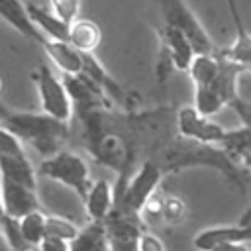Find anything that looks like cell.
I'll return each instance as SVG.
<instances>
[{"mask_svg": "<svg viewBox=\"0 0 251 251\" xmlns=\"http://www.w3.org/2000/svg\"><path fill=\"white\" fill-rule=\"evenodd\" d=\"M157 35H159L161 47H163V63L171 65L176 71L186 73L196 55L190 39L182 31H178L171 25H161V24H157Z\"/></svg>", "mask_w": 251, "mask_h": 251, "instance_id": "11", "label": "cell"}, {"mask_svg": "<svg viewBox=\"0 0 251 251\" xmlns=\"http://www.w3.org/2000/svg\"><path fill=\"white\" fill-rule=\"evenodd\" d=\"M51 12L67 24H73L80 14V0H49Z\"/></svg>", "mask_w": 251, "mask_h": 251, "instance_id": "25", "label": "cell"}, {"mask_svg": "<svg viewBox=\"0 0 251 251\" xmlns=\"http://www.w3.org/2000/svg\"><path fill=\"white\" fill-rule=\"evenodd\" d=\"M0 20H4L10 27H14L18 33L31 39L33 43L41 45L45 41V37L37 31L33 22L29 20L25 4L22 0H0Z\"/></svg>", "mask_w": 251, "mask_h": 251, "instance_id": "14", "label": "cell"}, {"mask_svg": "<svg viewBox=\"0 0 251 251\" xmlns=\"http://www.w3.org/2000/svg\"><path fill=\"white\" fill-rule=\"evenodd\" d=\"M186 216V204L178 196H163L161 202V218L167 224H180Z\"/></svg>", "mask_w": 251, "mask_h": 251, "instance_id": "24", "label": "cell"}, {"mask_svg": "<svg viewBox=\"0 0 251 251\" xmlns=\"http://www.w3.org/2000/svg\"><path fill=\"white\" fill-rule=\"evenodd\" d=\"M18 222H20V229H22L24 239H25L31 247H37V245L45 239L47 214H45L41 208L29 212V214H25V216H22Z\"/></svg>", "mask_w": 251, "mask_h": 251, "instance_id": "21", "label": "cell"}, {"mask_svg": "<svg viewBox=\"0 0 251 251\" xmlns=\"http://www.w3.org/2000/svg\"><path fill=\"white\" fill-rule=\"evenodd\" d=\"M69 43L80 53H94L102 43V29L92 20L76 18L69 27Z\"/></svg>", "mask_w": 251, "mask_h": 251, "instance_id": "17", "label": "cell"}, {"mask_svg": "<svg viewBox=\"0 0 251 251\" xmlns=\"http://www.w3.org/2000/svg\"><path fill=\"white\" fill-rule=\"evenodd\" d=\"M229 241H239L247 243L251 241V222H241L231 224V226H214L198 231L192 239V245L198 251H210L212 247L220 243H229Z\"/></svg>", "mask_w": 251, "mask_h": 251, "instance_id": "12", "label": "cell"}, {"mask_svg": "<svg viewBox=\"0 0 251 251\" xmlns=\"http://www.w3.org/2000/svg\"><path fill=\"white\" fill-rule=\"evenodd\" d=\"M210 251H249V247H247V243L229 241V243H220V245L212 247Z\"/></svg>", "mask_w": 251, "mask_h": 251, "instance_id": "29", "label": "cell"}, {"mask_svg": "<svg viewBox=\"0 0 251 251\" xmlns=\"http://www.w3.org/2000/svg\"><path fill=\"white\" fill-rule=\"evenodd\" d=\"M0 216H2V200H0Z\"/></svg>", "mask_w": 251, "mask_h": 251, "instance_id": "32", "label": "cell"}, {"mask_svg": "<svg viewBox=\"0 0 251 251\" xmlns=\"http://www.w3.org/2000/svg\"><path fill=\"white\" fill-rule=\"evenodd\" d=\"M163 175H165V171L157 159L143 161V165L127 178L122 192L116 196L118 206H114V208H120L124 212L139 216L143 206L147 204V200L157 192V186L161 184Z\"/></svg>", "mask_w": 251, "mask_h": 251, "instance_id": "6", "label": "cell"}, {"mask_svg": "<svg viewBox=\"0 0 251 251\" xmlns=\"http://www.w3.org/2000/svg\"><path fill=\"white\" fill-rule=\"evenodd\" d=\"M82 202L90 222H104L116 206V190L106 178L92 180Z\"/></svg>", "mask_w": 251, "mask_h": 251, "instance_id": "13", "label": "cell"}, {"mask_svg": "<svg viewBox=\"0 0 251 251\" xmlns=\"http://www.w3.org/2000/svg\"><path fill=\"white\" fill-rule=\"evenodd\" d=\"M0 231H2L4 241H6L10 251H27V249H31V245L24 239L22 229H20V222L16 218H10V216L2 214L0 216Z\"/></svg>", "mask_w": 251, "mask_h": 251, "instance_id": "22", "label": "cell"}, {"mask_svg": "<svg viewBox=\"0 0 251 251\" xmlns=\"http://www.w3.org/2000/svg\"><path fill=\"white\" fill-rule=\"evenodd\" d=\"M0 200H2V214L16 220L41 208V202L37 198V188L2 176H0Z\"/></svg>", "mask_w": 251, "mask_h": 251, "instance_id": "10", "label": "cell"}, {"mask_svg": "<svg viewBox=\"0 0 251 251\" xmlns=\"http://www.w3.org/2000/svg\"><path fill=\"white\" fill-rule=\"evenodd\" d=\"M69 251H110L104 222H88L69 241Z\"/></svg>", "mask_w": 251, "mask_h": 251, "instance_id": "18", "label": "cell"}, {"mask_svg": "<svg viewBox=\"0 0 251 251\" xmlns=\"http://www.w3.org/2000/svg\"><path fill=\"white\" fill-rule=\"evenodd\" d=\"M229 108L237 114L241 126L247 127V129H251V102L245 100V98H241V96H237V98L229 104Z\"/></svg>", "mask_w": 251, "mask_h": 251, "instance_id": "27", "label": "cell"}, {"mask_svg": "<svg viewBox=\"0 0 251 251\" xmlns=\"http://www.w3.org/2000/svg\"><path fill=\"white\" fill-rule=\"evenodd\" d=\"M0 124L43 159L61 151L69 137V124L45 112H16L0 104Z\"/></svg>", "mask_w": 251, "mask_h": 251, "instance_id": "2", "label": "cell"}, {"mask_svg": "<svg viewBox=\"0 0 251 251\" xmlns=\"http://www.w3.org/2000/svg\"><path fill=\"white\" fill-rule=\"evenodd\" d=\"M25 10H27L29 20L33 22V25L37 27V31L45 39L69 41V27H71V24L63 22L51 10H47V8L39 6V4H25Z\"/></svg>", "mask_w": 251, "mask_h": 251, "instance_id": "15", "label": "cell"}, {"mask_svg": "<svg viewBox=\"0 0 251 251\" xmlns=\"http://www.w3.org/2000/svg\"><path fill=\"white\" fill-rule=\"evenodd\" d=\"M220 55V53H218ZM243 67L220 55V67L212 80L202 86H194V108L204 116H214L222 108L229 106L237 94V76L243 75Z\"/></svg>", "mask_w": 251, "mask_h": 251, "instance_id": "3", "label": "cell"}, {"mask_svg": "<svg viewBox=\"0 0 251 251\" xmlns=\"http://www.w3.org/2000/svg\"><path fill=\"white\" fill-rule=\"evenodd\" d=\"M226 4H227V10H229V14H231V18H233V24H241L243 20H241V16H239L237 2H235V0H226Z\"/></svg>", "mask_w": 251, "mask_h": 251, "instance_id": "30", "label": "cell"}, {"mask_svg": "<svg viewBox=\"0 0 251 251\" xmlns=\"http://www.w3.org/2000/svg\"><path fill=\"white\" fill-rule=\"evenodd\" d=\"M218 53L233 63H237L239 67H243V71H251V33L245 29L243 24H237L235 25V39L229 47H224L220 49L218 47Z\"/></svg>", "mask_w": 251, "mask_h": 251, "instance_id": "20", "label": "cell"}, {"mask_svg": "<svg viewBox=\"0 0 251 251\" xmlns=\"http://www.w3.org/2000/svg\"><path fill=\"white\" fill-rule=\"evenodd\" d=\"M39 175L71 188L73 192H76V196L82 200L92 184V175H90V167L84 161V157H80L78 153L71 151V149H61L51 157H45L39 163Z\"/></svg>", "mask_w": 251, "mask_h": 251, "instance_id": "4", "label": "cell"}, {"mask_svg": "<svg viewBox=\"0 0 251 251\" xmlns=\"http://www.w3.org/2000/svg\"><path fill=\"white\" fill-rule=\"evenodd\" d=\"M175 126L178 131V137L190 139V141H200V143H212L220 145L226 137V127L216 124L210 116L200 114L194 106H182L178 108L175 116Z\"/></svg>", "mask_w": 251, "mask_h": 251, "instance_id": "8", "label": "cell"}, {"mask_svg": "<svg viewBox=\"0 0 251 251\" xmlns=\"http://www.w3.org/2000/svg\"><path fill=\"white\" fill-rule=\"evenodd\" d=\"M45 49L47 57L63 75H80L82 73V53L75 49L69 41H55V39H45L41 43Z\"/></svg>", "mask_w": 251, "mask_h": 251, "instance_id": "16", "label": "cell"}, {"mask_svg": "<svg viewBox=\"0 0 251 251\" xmlns=\"http://www.w3.org/2000/svg\"><path fill=\"white\" fill-rule=\"evenodd\" d=\"M33 80L37 86V94H39V104H41V112H45L47 116L59 120V122H71L73 118V102L71 96L67 92L65 80H61L51 69L49 65H39L33 73Z\"/></svg>", "mask_w": 251, "mask_h": 251, "instance_id": "7", "label": "cell"}, {"mask_svg": "<svg viewBox=\"0 0 251 251\" xmlns=\"http://www.w3.org/2000/svg\"><path fill=\"white\" fill-rule=\"evenodd\" d=\"M0 92H2V78H0Z\"/></svg>", "mask_w": 251, "mask_h": 251, "instance_id": "33", "label": "cell"}, {"mask_svg": "<svg viewBox=\"0 0 251 251\" xmlns=\"http://www.w3.org/2000/svg\"><path fill=\"white\" fill-rule=\"evenodd\" d=\"M35 251H69V243H67V241H61V239L45 237V239L35 247Z\"/></svg>", "mask_w": 251, "mask_h": 251, "instance_id": "28", "label": "cell"}, {"mask_svg": "<svg viewBox=\"0 0 251 251\" xmlns=\"http://www.w3.org/2000/svg\"><path fill=\"white\" fill-rule=\"evenodd\" d=\"M220 147H224L239 165L251 169V129L243 126L237 129H227Z\"/></svg>", "mask_w": 251, "mask_h": 251, "instance_id": "19", "label": "cell"}, {"mask_svg": "<svg viewBox=\"0 0 251 251\" xmlns=\"http://www.w3.org/2000/svg\"><path fill=\"white\" fill-rule=\"evenodd\" d=\"M155 12L159 16L161 25H171L178 31H182L196 53H216L218 47L214 45L212 37L196 18V14L188 8L184 0H153Z\"/></svg>", "mask_w": 251, "mask_h": 251, "instance_id": "5", "label": "cell"}, {"mask_svg": "<svg viewBox=\"0 0 251 251\" xmlns=\"http://www.w3.org/2000/svg\"><path fill=\"white\" fill-rule=\"evenodd\" d=\"M0 251H10V249H8V245H6V241H4L2 231H0Z\"/></svg>", "mask_w": 251, "mask_h": 251, "instance_id": "31", "label": "cell"}, {"mask_svg": "<svg viewBox=\"0 0 251 251\" xmlns=\"http://www.w3.org/2000/svg\"><path fill=\"white\" fill-rule=\"evenodd\" d=\"M157 161L165 173L182 171L186 167H210L224 175L226 180L237 188H245L247 184L243 165H239L224 147H214L212 143L178 137L161 151V157Z\"/></svg>", "mask_w": 251, "mask_h": 251, "instance_id": "1", "label": "cell"}, {"mask_svg": "<svg viewBox=\"0 0 251 251\" xmlns=\"http://www.w3.org/2000/svg\"><path fill=\"white\" fill-rule=\"evenodd\" d=\"M78 226L75 222H71L69 218L63 216H49L47 214V224H45V237H53V239H61V241H71L76 237L78 233Z\"/></svg>", "mask_w": 251, "mask_h": 251, "instance_id": "23", "label": "cell"}, {"mask_svg": "<svg viewBox=\"0 0 251 251\" xmlns=\"http://www.w3.org/2000/svg\"><path fill=\"white\" fill-rule=\"evenodd\" d=\"M104 227L110 251H137V239L143 231L139 216L114 208L104 220Z\"/></svg>", "mask_w": 251, "mask_h": 251, "instance_id": "9", "label": "cell"}, {"mask_svg": "<svg viewBox=\"0 0 251 251\" xmlns=\"http://www.w3.org/2000/svg\"><path fill=\"white\" fill-rule=\"evenodd\" d=\"M137 251H167L163 239L151 231H141L137 239Z\"/></svg>", "mask_w": 251, "mask_h": 251, "instance_id": "26", "label": "cell"}]
</instances>
